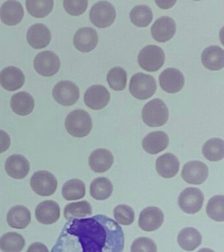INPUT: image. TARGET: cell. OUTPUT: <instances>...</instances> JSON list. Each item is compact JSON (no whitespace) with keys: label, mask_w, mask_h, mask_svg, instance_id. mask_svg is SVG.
<instances>
[{"label":"cell","mask_w":224,"mask_h":252,"mask_svg":"<svg viewBox=\"0 0 224 252\" xmlns=\"http://www.w3.org/2000/svg\"><path fill=\"white\" fill-rule=\"evenodd\" d=\"M53 96L59 104L64 106H72L80 97L78 87L71 81H61L55 86Z\"/></svg>","instance_id":"cell-9"},{"label":"cell","mask_w":224,"mask_h":252,"mask_svg":"<svg viewBox=\"0 0 224 252\" xmlns=\"http://www.w3.org/2000/svg\"><path fill=\"white\" fill-rule=\"evenodd\" d=\"M176 32V25L174 20L167 16L159 18L151 28V34L153 38L160 43L170 40Z\"/></svg>","instance_id":"cell-13"},{"label":"cell","mask_w":224,"mask_h":252,"mask_svg":"<svg viewBox=\"0 0 224 252\" xmlns=\"http://www.w3.org/2000/svg\"><path fill=\"white\" fill-rule=\"evenodd\" d=\"M125 234L105 215L71 219L64 224L52 252H123Z\"/></svg>","instance_id":"cell-1"},{"label":"cell","mask_w":224,"mask_h":252,"mask_svg":"<svg viewBox=\"0 0 224 252\" xmlns=\"http://www.w3.org/2000/svg\"><path fill=\"white\" fill-rule=\"evenodd\" d=\"M30 184L33 191L42 196L54 194L58 188V180L48 171H38L31 177Z\"/></svg>","instance_id":"cell-7"},{"label":"cell","mask_w":224,"mask_h":252,"mask_svg":"<svg viewBox=\"0 0 224 252\" xmlns=\"http://www.w3.org/2000/svg\"><path fill=\"white\" fill-rule=\"evenodd\" d=\"M115 7L109 2L101 1L93 5L90 12L92 23L100 29L110 27L116 19Z\"/></svg>","instance_id":"cell-6"},{"label":"cell","mask_w":224,"mask_h":252,"mask_svg":"<svg viewBox=\"0 0 224 252\" xmlns=\"http://www.w3.org/2000/svg\"><path fill=\"white\" fill-rule=\"evenodd\" d=\"M114 217L120 224L129 225L134 221L135 213L131 207L121 204L116 207L114 210Z\"/></svg>","instance_id":"cell-38"},{"label":"cell","mask_w":224,"mask_h":252,"mask_svg":"<svg viewBox=\"0 0 224 252\" xmlns=\"http://www.w3.org/2000/svg\"><path fill=\"white\" fill-rule=\"evenodd\" d=\"M164 222V214L157 207H148L141 212L139 226L144 231L151 232L160 228Z\"/></svg>","instance_id":"cell-15"},{"label":"cell","mask_w":224,"mask_h":252,"mask_svg":"<svg viewBox=\"0 0 224 252\" xmlns=\"http://www.w3.org/2000/svg\"><path fill=\"white\" fill-rule=\"evenodd\" d=\"M25 246V238L17 232H7L0 238V249L3 252H21Z\"/></svg>","instance_id":"cell-30"},{"label":"cell","mask_w":224,"mask_h":252,"mask_svg":"<svg viewBox=\"0 0 224 252\" xmlns=\"http://www.w3.org/2000/svg\"><path fill=\"white\" fill-rule=\"evenodd\" d=\"M131 23L138 27H146L153 20V12L147 5H137L129 14Z\"/></svg>","instance_id":"cell-34"},{"label":"cell","mask_w":224,"mask_h":252,"mask_svg":"<svg viewBox=\"0 0 224 252\" xmlns=\"http://www.w3.org/2000/svg\"><path fill=\"white\" fill-rule=\"evenodd\" d=\"M27 252H49L48 248L41 242H34L29 246Z\"/></svg>","instance_id":"cell-42"},{"label":"cell","mask_w":224,"mask_h":252,"mask_svg":"<svg viewBox=\"0 0 224 252\" xmlns=\"http://www.w3.org/2000/svg\"><path fill=\"white\" fill-rule=\"evenodd\" d=\"M141 115L143 122L149 127H160L168 121L169 111L162 100L155 98L145 104Z\"/></svg>","instance_id":"cell-3"},{"label":"cell","mask_w":224,"mask_h":252,"mask_svg":"<svg viewBox=\"0 0 224 252\" xmlns=\"http://www.w3.org/2000/svg\"><path fill=\"white\" fill-rule=\"evenodd\" d=\"M114 157L109 150L99 149L92 152L89 157L90 168L96 173H103L113 165Z\"/></svg>","instance_id":"cell-23"},{"label":"cell","mask_w":224,"mask_h":252,"mask_svg":"<svg viewBox=\"0 0 224 252\" xmlns=\"http://www.w3.org/2000/svg\"><path fill=\"white\" fill-rule=\"evenodd\" d=\"M90 194L97 200H105L111 196L113 191V184L106 177H98L90 185Z\"/></svg>","instance_id":"cell-29"},{"label":"cell","mask_w":224,"mask_h":252,"mask_svg":"<svg viewBox=\"0 0 224 252\" xmlns=\"http://www.w3.org/2000/svg\"><path fill=\"white\" fill-rule=\"evenodd\" d=\"M155 3L159 5V7L162 8V9H168V8L172 7L173 5L176 3V1H155Z\"/></svg>","instance_id":"cell-43"},{"label":"cell","mask_w":224,"mask_h":252,"mask_svg":"<svg viewBox=\"0 0 224 252\" xmlns=\"http://www.w3.org/2000/svg\"><path fill=\"white\" fill-rule=\"evenodd\" d=\"M131 252H157V247L151 238L140 237L131 244Z\"/></svg>","instance_id":"cell-39"},{"label":"cell","mask_w":224,"mask_h":252,"mask_svg":"<svg viewBox=\"0 0 224 252\" xmlns=\"http://www.w3.org/2000/svg\"><path fill=\"white\" fill-rule=\"evenodd\" d=\"M24 9L20 2L7 1L0 8V19L5 25H16L22 21Z\"/></svg>","instance_id":"cell-22"},{"label":"cell","mask_w":224,"mask_h":252,"mask_svg":"<svg viewBox=\"0 0 224 252\" xmlns=\"http://www.w3.org/2000/svg\"><path fill=\"white\" fill-rule=\"evenodd\" d=\"M110 93L105 86L94 85L88 88L84 94V102L93 110H101L109 103Z\"/></svg>","instance_id":"cell-14"},{"label":"cell","mask_w":224,"mask_h":252,"mask_svg":"<svg viewBox=\"0 0 224 252\" xmlns=\"http://www.w3.org/2000/svg\"><path fill=\"white\" fill-rule=\"evenodd\" d=\"M25 81L24 74L21 69L8 66L0 72V84L5 90L13 92L22 88Z\"/></svg>","instance_id":"cell-18"},{"label":"cell","mask_w":224,"mask_h":252,"mask_svg":"<svg viewBox=\"0 0 224 252\" xmlns=\"http://www.w3.org/2000/svg\"><path fill=\"white\" fill-rule=\"evenodd\" d=\"M169 145V137L164 131L151 132L145 136L142 141L143 150L151 155H157L164 151Z\"/></svg>","instance_id":"cell-21"},{"label":"cell","mask_w":224,"mask_h":252,"mask_svg":"<svg viewBox=\"0 0 224 252\" xmlns=\"http://www.w3.org/2000/svg\"><path fill=\"white\" fill-rule=\"evenodd\" d=\"M109 86L115 91L125 90L127 84V71L121 67L116 66L109 70L107 76Z\"/></svg>","instance_id":"cell-36"},{"label":"cell","mask_w":224,"mask_h":252,"mask_svg":"<svg viewBox=\"0 0 224 252\" xmlns=\"http://www.w3.org/2000/svg\"><path fill=\"white\" fill-rule=\"evenodd\" d=\"M204 157L208 160L218 161L224 158V144L223 140L219 138H212L206 141L202 149Z\"/></svg>","instance_id":"cell-32"},{"label":"cell","mask_w":224,"mask_h":252,"mask_svg":"<svg viewBox=\"0 0 224 252\" xmlns=\"http://www.w3.org/2000/svg\"><path fill=\"white\" fill-rule=\"evenodd\" d=\"M179 245L188 252L193 251L202 243V236L195 228H185L178 234Z\"/></svg>","instance_id":"cell-28"},{"label":"cell","mask_w":224,"mask_h":252,"mask_svg":"<svg viewBox=\"0 0 224 252\" xmlns=\"http://www.w3.org/2000/svg\"><path fill=\"white\" fill-rule=\"evenodd\" d=\"M202 64L210 70H219L224 68V51L216 45L206 47L201 55Z\"/></svg>","instance_id":"cell-24"},{"label":"cell","mask_w":224,"mask_h":252,"mask_svg":"<svg viewBox=\"0 0 224 252\" xmlns=\"http://www.w3.org/2000/svg\"><path fill=\"white\" fill-rule=\"evenodd\" d=\"M62 194L63 197L67 201L83 198L86 195L85 184L79 179H70L63 186Z\"/></svg>","instance_id":"cell-31"},{"label":"cell","mask_w":224,"mask_h":252,"mask_svg":"<svg viewBox=\"0 0 224 252\" xmlns=\"http://www.w3.org/2000/svg\"><path fill=\"white\" fill-rule=\"evenodd\" d=\"M180 168V162L176 156L166 153L157 159L156 169L159 175L164 178H172L176 176Z\"/></svg>","instance_id":"cell-25"},{"label":"cell","mask_w":224,"mask_h":252,"mask_svg":"<svg viewBox=\"0 0 224 252\" xmlns=\"http://www.w3.org/2000/svg\"><path fill=\"white\" fill-rule=\"evenodd\" d=\"M197 252H214L213 250L210 249V248H202V249H200L198 250Z\"/></svg>","instance_id":"cell-44"},{"label":"cell","mask_w":224,"mask_h":252,"mask_svg":"<svg viewBox=\"0 0 224 252\" xmlns=\"http://www.w3.org/2000/svg\"><path fill=\"white\" fill-rule=\"evenodd\" d=\"M34 66L39 74L46 77L52 76L60 70V59L52 51H43L35 57Z\"/></svg>","instance_id":"cell-10"},{"label":"cell","mask_w":224,"mask_h":252,"mask_svg":"<svg viewBox=\"0 0 224 252\" xmlns=\"http://www.w3.org/2000/svg\"><path fill=\"white\" fill-rule=\"evenodd\" d=\"M61 216L60 207L55 201L46 200L36 206L35 216L39 222L52 224L59 220Z\"/></svg>","instance_id":"cell-17"},{"label":"cell","mask_w":224,"mask_h":252,"mask_svg":"<svg viewBox=\"0 0 224 252\" xmlns=\"http://www.w3.org/2000/svg\"><path fill=\"white\" fill-rule=\"evenodd\" d=\"M11 145L10 137L6 132L0 129V153H4Z\"/></svg>","instance_id":"cell-41"},{"label":"cell","mask_w":224,"mask_h":252,"mask_svg":"<svg viewBox=\"0 0 224 252\" xmlns=\"http://www.w3.org/2000/svg\"><path fill=\"white\" fill-rule=\"evenodd\" d=\"M54 4V2L52 0H32L26 1L29 13L36 18H43L48 15L52 11Z\"/></svg>","instance_id":"cell-35"},{"label":"cell","mask_w":224,"mask_h":252,"mask_svg":"<svg viewBox=\"0 0 224 252\" xmlns=\"http://www.w3.org/2000/svg\"><path fill=\"white\" fill-rule=\"evenodd\" d=\"M11 106L15 113L20 116H27L34 110V100L29 93H17L11 97Z\"/></svg>","instance_id":"cell-27"},{"label":"cell","mask_w":224,"mask_h":252,"mask_svg":"<svg viewBox=\"0 0 224 252\" xmlns=\"http://www.w3.org/2000/svg\"><path fill=\"white\" fill-rule=\"evenodd\" d=\"M27 41L34 49H42L48 46L52 39V33L46 25L37 23L31 27L27 32Z\"/></svg>","instance_id":"cell-19"},{"label":"cell","mask_w":224,"mask_h":252,"mask_svg":"<svg viewBox=\"0 0 224 252\" xmlns=\"http://www.w3.org/2000/svg\"><path fill=\"white\" fill-rule=\"evenodd\" d=\"M5 171L9 176L15 179H23L28 175L31 165L28 159L20 155H13L5 163Z\"/></svg>","instance_id":"cell-20"},{"label":"cell","mask_w":224,"mask_h":252,"mask_svg":"<svg viewBox=\"0 0 224 252\" xmlns=\"http://www.w3.org/2000/svg\"><path fill=\"white\" fill-rule=\"evenodd\" d=\"M64 6L65 11L72 16H78L83 14L87 9V0H64Z\"/></svg>","instance_id":"cell-40"},{"label":"cell","mask_w":224,"mask_h":252,"mask_svg":"<svg viewBox=\"0 0 224 252\" xmlns=\"http://www.w3.org/2000/svg\"><path fill=\"white\" fill-rule=\"evenodd\" d=\"M204 201V194L200 189L190 187L180 193L178 204L184 212L194 214L201 210Z\"/></svg>","instance_id":"cell-8"},{"label":"cell","mask_w":224,"mask_h":252,"mask_svg":"<svg viewBox=\"0 0 224 252\" xmlns=\"http://www.w3.org/2000/svg\"><path fill=\"white\" fill-rule=\"evenodd\" d=\"M161 88L169 94H176L184 88L185 78L181 71L174 68H168L163 71L159 76Z\"/></svg>","instance_id":"cell-12"},{"label":"cell","mask_w":224,"mask_h":252,"mask_svg":"<svg viewBox=\"0 0 224 252\" xmlns=\"http://www.w3.org/2000/svg\"><path fill=\"white\" fill-rule=\"evenodd\" d=\"M157 90V83L150 75L138 72L131 77L129 90L135 98L145 100L151 97Z\"/></svg>","instance_id":"cell-4"},{"label":"cell","mask_w":224,"mask_h":252,"mask_svg":"<svg viewBox=\"0 0 224 252\" xmlns=\"http://www.w3.org/2000/svg\"><path fill=\"white\" fill-rule=\"evenodd\" d=\"M165 54L157 45H149L143 47L138 55V63L147 72H156L164 65Z\"/></svg>","instance_id":"cell-5"},{"label":"cell","mask_w":224,"mask_h":252,"mask_svg":"<svg viewBox=\"0 0 224 252\" xmlns=\"http://www.w3.org/2000/svg\"><path fill=\"white\" fill-rule=\"evenodd\" d=\"M206 214L212 220L218 222L224 220V196L217 195L210 198L206 206Z\"/></svg>","instance_id":"cell-37"},{"label":"cell","mask_w":224,"mask_h":252,"mask_svg":"<svg viewBox=\"0 0 224 252\" xmlns=\"http://www.w3.org/2000/svg\"><path fill=\"white\" fill-rule=\"evenodd\" d=\"M92 126L91 116L88 112L82 109L70 112L65 120L66 131L74 137L82 138L89 135Z\"/></svg>","instance_id":"cell-2"},{"label":"cell","mask_w":224,"mask_h":252,"mask_svg":"<svg viewBox=\"0 0 224 252\" xmlns=\"http://www.w3.org/2000/svg\"><path fill=\"white\" fill-rule=\"evenodd\" d=\"M99 36L97 31L90 27L81 28L74 36V46L81 52L87 53L94 50L97 46Z\"/></svg>","instance_id":"cell-16"},{"label":"cell","mask_w":224,"mask_h":252,"mask_svg":"<svg viewBox=\"0 0 224 252\" xmlns=\"http://www.w3.org/2000/svg\"><path fill=\"white\" fill-rule=\"evenodd\" d=\"M182 177L189 184H202L208 177L207 165L200 161H189L183 167Z\"/></svg>","instance_id":"cell-11"},{"label":"cell","mask_w":224,"mask_h":252,"mask_svg":"<svg viewBox=\"0 0 224 252\" xmlns=\"http://www.w3.org/2000/svg\"><path fill=\"white\" fill-rule=\"evenodd\" d=\"M31 221L30 210L24 206H15L9 210L7 215L9 225L16 229H25Z\"/></svg>","instance_id":"cell-26"},{"label":"cell","mask_w":224,"mask_h":252,"mask_svg":"<svg viewBox=\"0 0 224 252\" xmlns=\"http://www.w3.org/2000/svg\"><path fill=\"white\" fill-rule=\"evenodd\" d=\"M92 214L91 204L87 201L70 203L66 205L64 210V216L67 220L75 218H85L92 216Z\"/></svg>","instance_id":"cell-33"}]
</instances>
